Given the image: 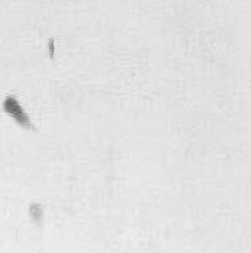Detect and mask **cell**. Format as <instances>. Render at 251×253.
<instances>
[{"label":"cell","mask_w":251,"mask_h":253,"mask_svg":"<svg viewBox=\"0 0 251 253\" xmlns=\"http://www.w3.org/2000/svg\"><path fill=\"white\" fill-rule=\"evenodd\" d=\"M3 109L7 114L12 118L14 121H16L20 126L23 127H32V124L30 118H28L27 113L24 111V109L22 107V105L19 103V101L14 97H7L3 101Z\"/></svg>","instance_id":"cell-1"}]
</instances>
